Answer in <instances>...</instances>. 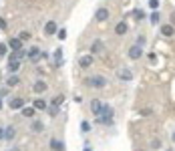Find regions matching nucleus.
Listing matches in <instances>:
<instances>
[{
  "instance_id": "obj_3",
  "label": "nucleus",
  "mask_w": 175,
  "mask_h": 151,
  "mask_svg": "<svg viewBox=\"0 0 175 151\" xmlns=\"http://www.w3.org/2000/svg\"><path fill=\"white\" fill-rule=\"evenodd\" d=\"M141 54H143V49H141V45H133V46L129 49V59L137 60V59H141Z\"/></svg>"
},
{
  "instance_id": "obj_7",
  "label": "nucleus",
  "mask_w": 175,
  "mask_h": 151,
  "mask_svg": "<svg viewBox=\"0 0 175 151\" xmlns=\"http://www.w3.org/2000/svg\"><path fill=\"white\" fill-rule=\"evenodd\" d=\"M79 64H81L83 68H89V67L93 64V57H91V54H85V57H81V59H79Z\"/></svg>"
},
{
  "instance_id": "obj_15",
  "label": "nucleus",
  "mask_w": 175,
  "mask_h": 151,
  "mask_svg": "<svg viewBox=\"0 0 175 151\" xmlns=\"http://www.w3.org/2000/svg\"><path fill=\"white\" fill-rule=\"evenodd\" d=\"M50 147H53V151H62V149H65V145H62V141L53 139V141H50Z\"/></svg>"
},
{
  "instance_id": "obj_32",
  "label": "nucleus",
  "mask_w": 175,
  "mask_h": 151,
  "mask_svg": "<svg viewBox=\"0 0 175 151\" xmlns=\"http://www.w3.org/2000/svg\"><path fill=\"white\" fill-rule=\"evenodd\" d=\"M141 115H143V117H149V115H151V109H141Z\"/></svg>"
},
{
  "instance_id": "obj_24",
  "label": "nucleus",
  "mask_w": 175,
  "mask_h": 151,
  "mask_svg": "<svg viewBox=\"0 0 175 151\" xmlns=\"http://www.w3.org/2000/svg\"><path fill=\"white\" fill-rule=\"evenodd\" d=\"M62 101H65V97H62V95H57V99H54V101H53V105H54V107H58V105H61Z\"/></svg>"
},
{
  "instance_id": "obj_9",
  "label": "nucleus",
  "mask_w": 175,
  "mask_h": 151,
  "mask_svg": "<svg viewBox=\"0 0 175 151\" xmlns=\"http://www.w3.org/2000/svg\"><path fill=\"white\" fill-rule=\"evenodd\" d=\"M40 49H38V46H32V49L30 50H28V59H30V60H38V59H40Z\"/></svg>"
},
{
  "instance_id": "obj_12",
  "label": "nucleus",
  "mask_w": 175,
  "mask_h": 151,
  "mask_svg": "<svg viewBox=\"0 0 175 151\" xmlns=\"http://www.w3.org/2000/svg\"><path fill=\"white\" fill-rule=\"evenodd\" d=\"M14 135H16V129L14 127H6V129H4V139L12 141V139H14Z\"/></svg>"
},
{
  "instance_id": "obj_28",
  "label": "nucleus",
  "mask_w": 175,
  "mask_h": 151,
  "mask_svg": "<svg viewBox=\"0 0 175 151\" xmlns=\"http://www.w3.org/2000/svg\"><path fill=\"white\" fill-rule=\"evenodd\" d=\"M149 6H151L153 10H157V8H159V0H149Z\"/></svg>"
},
{
  "instance_id": "obj_4",
  "label": "nucleus",
  "mask_w": 175,
  "mask_h": 151,
  "mask_svg": "<svg viewBox=\"0 0 175 151\" xmlns=\"http://www.w3.org/2000/svg\"><path fill=\"white\" fill-rule=\"evenodd\" d=\"M117 75H119V79H121V81H125V83L133 79V71H129V68H121V71H119Z\"/></svg>"
},
{
  "instance_id": "obj_22",
  "label": "nucleus",
  "mask_w": 175,
  "mask_h": 151,
  "mask_svg": "<svg viewBox=\"0 0 175 151\" xmlns=\"http://www.w3.org/2000/svg\"><path fill=\"white\" fill-rule=\"evenodd\" d=\"M18 81H20V79L14 75V77H10V79L6 81V85H8V87H14V85H18Z\"/></svg>"
},
{
  "instance_id": "obj_42",
  "label": "nucleus",
  "mask_w": 175,
  "mask_h": 151,
  "mask_svg": "<svg viewBox=\"0 0 175 151\" xmlns=\"http://www.w3.org/2000/svg\"><path fill=\"white\" fill-rule=\"evenodd\" d=\"M167 151H171V149H167Z\"/></svg>"
},
{
  "instance_id": "obj_8",
  "label": "nucleus",
  "mask_w": 175,
  "mask_h": 151,
  "mask_svg": "<svg viewBox=\"0 0 175 151\" xmlns=\"http://www.w3.org/2000/svg\"><path fill=\"white\" fill-rule=\"evenodd\" d=\"M8 105H10V109H22V107H24V101H22V99H20V97H16V99L12 97Z\"/></svg>"
},
{
  "instance_id": "obj_27",
  "label": "nucleus",
  "mask_w": 175,
  "mask_h": 151,
  "mask_svg": "<svg viewBox=\"0 0 175 151\" xmlns=\"http://www.w3.org/2000/svg\"><path fill=\"white\" fill-rule=\"evenodd\" d=\"M32 129H35L36 133H40V131H42V123H40V121H36V123L32 125Z\"/></svg>"
},
{
  "instance_id": "obj_14",
  "label": "nucleus",
  "mask_w": 175,
  "mask_h": 151,
  "mask_svg": "<svg viewBox=\"0 0 175 151\" xmlns=\"http://www.w3.org/2000/svg\"><path fill=\"white\" fill-rule=\"evenodd\" d=\"M101 50H103V40H95L91 45V53L95 54V53H101Z\"/></svg>"
},
{
  "instance_id": "obj_2",
  "label": "nucleus",
  "mask_w": 175,
  "mask_h": 151,
  "mask_svg": "<svg viewBox=\"0 0 175 151\" xmlns=\"http://www.w3.org/2000/svg\"><path fill=\"white\" fill-rule=\"evenodd\" d=\"M89 83V87H95V89H103L105 85H107V79L105 77H101V75H97V77H91V79L87 81Z\"/></svg>"
},
{
  "instance_id": "obj_11",
  "label": "nucleus",
  "mask_w": 175,
  "mask_h": 151,
  "mask_svg": "<svg viewBox=\"0 0 175 151\" xmlns=\"http://www.w3.org/2000/svg\"><path fill=\"white\" fill-rule=\"evenodd\" d=\"M161 32H163V36H173V34H175L173 24H165V26H161Z\"/></svg>"
},
{
  "instance_id": "obj_37",
  "label": "nucleus",
  "mask_w": 175,
  "mask_h": 151,
  "mask_svg": "<svg viewBox=\"0 0 175 151\" xmlns=\"http://www.w3.org/2000/svg\"><path fill=\"white\" fill-rule=\"evenodd\" d=\"M171 22L175 24V12H173V14H171Z\"/></svg>"
},
{
  "instance_id": "obj_33",
  "label": "nucleus",
  "mask_w": 175,
  "mask_h": 151,
  "mask_svg": "<svg viewBox=\"0 0 175 151\" xmlns=\"http://www.w3.org/2000/svg\"><path fill=\"white\" fill-rule=\"evenodd\" d=\"M151 147H153V149H159V147H161V141H153Z\"/></svg>"
},
{
  "instance_id": "obj_6",
  "label": "nucleus",
  "mask_w": 175,
  "mask_h": 151,
  "mask_svg": "<svg viewBox=\"0 0 175 151\" xmlns=\"http://www.w3.org/2000/svg\"><path fill=\"white\" fill-rule=\"evenodd\" d=\"M95 18L99 20V22H103V20L109 18V10H107V8H99V10L95 12Z\"/></svg>"
},
{
  "instance_id": "obj_30",
  "label": "nucleus",
  "mask_w": 175,
  "mask_h": 151,
  "mask_svg": "<svg viewBox=\"0 0 175 151\" xmlns=\"http://www.w3.org/2000/svg\"><path fill=\"white\" fill-rule=\"evenodd\" d=\"M58 38H61V40H65V38H67V30H65V28L58 30Z\"/></svg>"
},
{
  "instance_id": "obj_25",
  "label": "nucleus",
  "mask_w": 175,
  "mask_h": 151,
  "mask_svg": "<svg viewBox=\"0 0 175 151\" xmlns=\"http://www.w3.org/2000/svg\"><path fill=\"white\" fill-rule=\"evenodd\" d=\"M18 38H20V40H28V38H30V32H26V30H22Z\"/></svg>"
},
{
  "instance_id": "obj_36",
  "label": "nucleus",
  "mask_w": 175,
  "mask_h": 151,
  "mask_svg": "<svg viewBox=\"0 0 175 151\" xmlns=\"http://www.w3.org/2000/svg\"><path fill=\"white\" fill-rule=\"evenodd\" d=\"M0 139H4V127H0Z\"/></svg>"
},
{
  "instance_id": "obj_17",
  "label": "nucleus",
  "mask_w": 175,
  "mask_h": 151,
  "mask_svg": "<svg viewBox=\"0 0 175 151\" xmlns=\"http://www.w3.org/2000/svg\"><path fill=\"white\" fill-rule=\"evenodd\" d=\"M18 68H20V60H10V63H8V71H10V73H16V71H18Z\"/></svg>"
},
{
  "instance_id": "obj_39",
  "label": "nucleus",
  "mask_w": 175,
  "mask_h": 151,
  "mask_svg": "<svg viewBox=\"0 0 175 151\" xmlns=\"http://www.w3.org/2000/svg\"><path fill=\"white\" fill-rule=\"evenodd\" d=\"M85 151H91V147H85Z\"/></svg>"
},
{
  "instance_id": "obj_34",
  "label": "nucleus",
  "mask_w": 175,
  "mask_h": 151,
  "mask_svg": "<svg viewBox=\"0 0 175 151\" xmlns=\"http://www.w3.org/2000/svg\"><path fill=\"white\" fill-rule=\"evenodd\" d=\"M133 14H135V18H143V16H145V14H143V12H141V10H135Z\"/></svg>"
},
{
  "instance_id": "obj_29",
  "label": "nucleus",
  "mask_w": 175,
  "mask_h": 151,
  "mask_svg": "<svg viewBox=\"0 0 175 151\" xmlns=\"http://www.w3.org/2000/svg\"><path fill=\"white\" fill-rule=\"evenodd\" d=\"M57 115H58V107H50V117H57Z\"/></svg>"
},
{
  "instance_id": "obj_23",
  "label": "nucleus",
  "mask_w": 175,
  "mask_h": 151,
  "mask_svg": "<svg viewBox=\"0 0 175 151\" xmlns=\"http://www.w3.org/2000/svg\"><path fill=\"white\" fill-rule=\"evenodd\" d=\"M81 129H83L85 133H89L91 131V123H89V121H83V123H81Z\"/></svg>"
},
{
  "instance_id": "obj_1",
  "label": "nucleus",
  "mask_w": 175,
  "mask_h": 151,
  "mask_svg": "<svg viewBox=\"0 0 175 151\" xmlns=\"http://www.w3.org/2000/svg\"><path fill=\"white\" fill-rule=\"evenodd\" d=\"M95 123H101V125H111V123H113V109H111L109 105H103V109H101V113L97 115Z\"/></svg>"
},
{
  "instance_id": "obj_26",
  "label": "nucleus",
  "mask_w": 175,
  "mask_h": 151,
  "mask_svg": "<svg viewBox=\"0 0 175 151\" xmlns=\"http://www.w3.org/2000/svg\"><path fill=\"white\" fill-rule=\"evenodd\" d=\"M151 22H153V24H157V22H159V12H157V10L151 14Z\"/></svg>"
},
{
  "instance_id": "obj_19",
  "label": "nucleus",
  "mask_w": 175,
  "mask_h": 151,
  "mask_svg": "<svg viewBox=\"0 0 175 151\" xmlns=\"http://www.w3.org/2000/svg\"><path fill=\"white\" fill-rule=\"evenodd\" d=\"M115 32H117V34H125L127 32V22H119L117 26H115Z\"/></svg>"
},
{
  "instance_id": "obj_31",
  "label": "nucleus",
  "mask_w": 175,
  "mask_h": 151,
  "mask_svg": "<svg viewBox=\"0 0 175 151\" xmlns=\"http://www.w3.org/2000/svg\"><path fill=\"white\" fill-rule=\"evenodd\" d=\"M4 54H6V45L0 42V57H4Z\"/></svg>"
},
{
  "instance_id": "obj_20",
  "label": "nucleus",
  "mask_w": 175,
  "mask_h": 151,
  "mask_svg": "<svg viewBox=\"0 0 175 151\" xmlns=\"http://www.w3.org/2000/svg\"><path fill=\"white\" fill-rule=\"evenodd\" d=\"M20 111H22L24 117H32V115H35V107H22Z\"/></svg>"
},
{
  "instance_id": "obj_21",
  "label": "nucleus",
  "mask_w": 175,
  "mask_h": 151,
  "mask_svg": "<svg viewBox=\"0 0 175 151\" xmlns=\"http://www.w3.org/2000/svg\"><path fill=\"white\" fill-rule=\"evenodd\" d=\"M35 109L44 111V109H46V101H42V99H36V101H35Z\"/></svg>"
},
{
  "instance_id": "obj_35",
  "label": "nucleus",
  "mask_w": 175,
  "mask_h": 151,
  "mask_svg": "<svg viewBox=\"0 0 175 151\" xmlns=\"http://www.w3.org/2000/svg\"><path fill=\"white\" fill-rule=\"evenodd\" d=\"M0 28H6V22H4L2 18H0Z\"/></svg>"
},
{
  "instance_id": "obj_41",
  "label": "nucleus",
  "mask_w": 175,
  "mask_h": 151,
  "mask_svg": "<svg viewBox=\"0 0 175 151\" xmlns=\"http://www.w3.org/2000/svg\"><path fill=\"white\" fill-rule=\"evenodd\" d=\"M0 109H2V101H0Z\"/></svg>"
},
{
  "instance_id": "obj_18",
  "label": "nucleus",
  "mask_w": 175,
  "mask_h": 151,
  "mask_svg": "<svg viewBox=\"0 0 175 151\" xmlns=\"http://www.w3.org/2000/svg\"><path fill=\"white\" fill-rule=\"evenodd\" d=\"M54 67H62V50L61 49L54 53Z\"/></svg>"
},
{
  "instance_id": "obj_38",
  "label": "nucleus",
  "mask_w": 175,
  "mask_h": 151,
  "mask_svg": "<svg viewBox=\"0 0 175 151\" xmlns=\"http://www.w3.org/2000/svg\"><path fill=\"white\" fill-rule=\"evenodd\" d=\"M10 151H20V149H18V147H12V149H10Z\"/></svg>"
},
{
  "instance_id": "obj_40",
  "label": "nucleus",
  "mask_w": 175,
  "mask_h": 151,
  "mask_svg": "<svg viewBox=\"0 0 175 151\" xmlns=\"http://www.w3.org/2000/svg\"><path fill=\"white\" fill-rule=\"evenodd\" d=\"M173 143H175V133H173Z\"/></svg>"
},
{
  "instance_id": "obj_10",
  "label": "nucleus",
  "mask_w": 175,
  "mask_h": 151,
  "mask_svg": "<svg viewBox=\"0 0 175 151\" xmlns=\"http://www.w3.org/2000/svg\"><path fill=\"white\" fill-rule=\"evenodd\" d=\"M91 109H93V113H95V115H99V113H101V109H103V103H101L99 99H93Z\"/></svg>"
},
{
  "instance_id": "obj_16",
  "label": "nucleus",
  "mask_w": 175,
  "mask_h": 151,
  "mask_svg": "<svg viewBox=\"0 0 175 151\" xmlns=\"http://www.w3.org/2000/svg\"><path fill=\"white\" fill-rule=\"evenodd\" d=\"M32 89H35L36 93H44V91H46V83H44V81H36Z\"/></svg>"
},
{
  "instance_id": "obj_13",
  "label": "nucleus",
  "mask_w": 175,
  "mask_h": 151,
  "mask_svg": "<svg viewBox=\"0 0 175 151\" xmlns=\"http://www.w3.org/2000/svg\"><path fill=\"white\" fill-rule=\"evenodd\" d=\"M44 32L46 34H54V32H57V24H54L53 20H48V22L44 24Z\"/></svg>"
},
{
  "instance_id": "obj_5",
  "label": "nucleus",
  "mask_w": 175,
  "mask_h": 151,
  "mask_svg": "<svg viewBox=\"0 0 175 151\" xmlns=\"http://www.w3.org/2000/svg\"><path fill=\"white\" fill-rule=\"evenodd\" d=\"M8 46H10L12 50H22V40H20V38H14V36H12L10 40H8Z\"/></svg>"
}]
</instances>
